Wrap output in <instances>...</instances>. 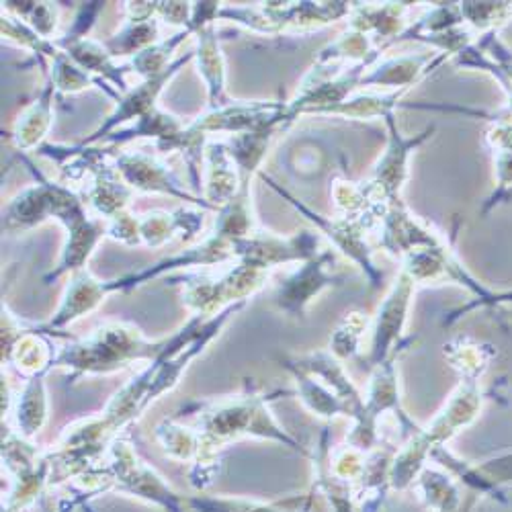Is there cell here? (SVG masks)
<instances>
[{
    "label": "cell",
    "mask_w": 512,
    "mask_h": 512,
    "mask_svg": "<svg viewBox=\"0 0 512 512\" xmlns=\"http://www.w3.org/2000/svg\"><path fill=\"white\" fill-rule=\"evenodd\" d=\"M269 402L271 396L246 383V390L240 396L183 406L179 414L187 412L197 418L199 455L191 467V484L197 490L211 486L213 476L220 474V451L242 437L277 441L297 453H306L304 445L277 424L269 410Z\"/></svg>",
    "instance_id": "6da1fadb"
},
{
    "label": "cell",
    "mask_w": 512,
    "mask_h": 512,
    "mask_svg": "<svg viewBox=\"0 0 512 512\" xmlns=\"http://www.w3.org/2000/svg\"><path fill=\"white\" fill-rule=\"evenodd\" d=\"M74 498L72 502L62 500L58 504V512H72L74 508H82L89 504V498L105 492H117L134 496L148 504L158 506L164 512H185L187 498L181 496L173 486H168L146 461L134 451V445L125 437H117L109 449L105 459L74 480Z\"/></svg>",
    "instance_id": "7a4b0ae2"
},
{
    "label": "cell",
    "mask_w": 512,
    "mask_h": 512,
    "mask_svg": "<svg viewBox=\"0 0 512 512\" xmlns=\"http://www.w3.org/2000/svg\"><path fill=\"white\" fill-rule=\"evenodd\" d=\"M164 340H150L132 322L111 320L89 336L74 338L58 349L54 369H66L70 379L111 375L136 363H150L164 347Z\"/></svg>",
    "instance_id": "3957f363"
},
{
    "label": "cell",
    "mask_w": 512,
    "mask_h": 512,
    "mask_svg": "<svg viewBox=\"0 0 512 512\" xmlns=\"http://www.w3.org/2000/svg\"><path fill=\"white\" fill-rule=\"evenodd\" d=\"M35 177V185L15 195L3 213V230L7 234H23L48 220H58L68 230L70 242L103 240L107 236V222L91 220L84 201L60 183L39 175L35 166L23 158Z\"/></svg>",
    "instance_id": "277c9868"
},
{
    "label": "cell",
    "mask_w": 512,
    "mask_h": 512,
    "mask_svg": "<svg viewBox=\"0 0 512 512\" xmlns=\"http://www.w3.org/2000/svg\"><path fill=\"white\" fill-rule=\"evenodd\" d=\"M388 123V146L386 152L381 154L377 164L371 170V177L363 183H359L363 197L369 205V213L379 222L381 211L386 209L388 203L402 199V189L410 175V156L414 150H418L426 140L435 134V125L426 127L422 134H416L412 138H404L396 125V115L390 113L386 117Z\"/></svg>",
    "instance_id": "5b68a950"
},
{
    "label": "cell",
    "mask_w": 512,
    "mask_h": 512,
    "mask_svg": "<svg viewBox=\"0 0 512 512\" xmlns=\"http://www.w3.org/2000/svg\"><path fill=\"white\" fill-rule=\"evenodd\" d=\"M267 279L269 271L244 263H236L220 277L195 275L183 281V304L193 316L213 318L230 306L248 304L250 297L265 287Z\"/></svg>",
    "instance_id": "8992f818"
},
{
    "label": "cell",
    "mask_w": 512,
    "mask_h": 512,
    "mask_svg": "<svg viewBox=\"0 0 512 512\" xmlns=\"http://www.w3.org/2000/svg\"><path fill=\"white\" fill-rule=\"evenodd\" d=\"M259 177L273 189L277 191L289 205H293L297 211L306 216L322 234H326V238L336 246V250H340L343 254H347L349 259L367 275L371 289L379 287L383 281V273L375 267L373 263V252L365 240V230L373 228L375 224L367 218H324L320 213H316L314 209H310L304 201H300L297 197H293L287 189H283L277 181H273L271 177H267L263 170L259 173Z\"/></svg>",
    "instance_id": "52a82bcc"
},
{
    "label": "cell",
    "mask_w": 512,
    "mask_h": 512,
    "mask_svg": "<svg viewBox=\"0 0 512 512\" xmlns=\"http://www.w3.org/2000/svg\"><path fill=\"white\" fill-rule=\"evenodd\" d=\"M201 134H252V132H285L291 125L287 103L283 101H232L222 109L205 111L191 123Z\"/></svg>",
    "instance_id": "ba28073f"
},
{
    "label": "cell",
    "mask_w": 512,
    "mask_h": 512,
    "mask_svg": "<svg viewBox=\"0 0 512 512\" xmlns=\"http://www.w3.org/2000/svg\"><path fill=\"white\" fill-rule=\"evenodd\" d=\"M234 261L248 267L271 271L289 263H306L320 250V238L312 230H302L293 236H275L271 232L256 230L246 238L232 242Z\"/></svg>",
    "instance_id": "9c48e42d"
},
{
    "label": "cell",
    "mask_w": 512,
    "mask_h": 512,
    "mask_svg": "<svg viewBox=\"0 0 512 512\" xmlns=\"http://www.w3.org/2000/svg\"><path fill=\"white\" fill-rule=\"evenodd\" d=\"M334 265L336 254L332 250H320L310 261L302 263L300 269L275 287L273 302L277 310L295 320L304 318L322 291L343 283V275L334 273Z\"/></svg>",
    "instance_id": "30bf717a"
},
{
    "label": "cell",
    "mask_w": 512,
    "mask_h": 512,
    "mask_svg": "<svg viewBox=\"0 0 512 512\" xmlns=\"http://www.w3.org/2000/svg\"><path fill=\"white\" fill-rule=\"evenodd\" d=\"M414 289H416V283L404 271H400L398 279L390 287L386 300L381 302L377 316L373 320L371 353L367 359L369 367L386 363L388 359L402 353L404 347L410 343V338L402 340V332L408 322Z\"/></svg>",
    "instance_id": "8fae6325"
},
{
    "label": "cell",
    "mask_w": 512,
    "mask_h": 512,
    "mask_svg": "<svg viewBox=\"0 0 512 512\" xmlns=\"http://www.w3.org/2000/svg\"><path fill=\"white\" fill-rule=\"evenodd\" d=\"M234 240L222 236L220 232L213 230V234L193 246V248H187L175 256H168V259L156 263V265H150L146 269H140V271H134V273H125L117 279H111V281H105V291L107 295L111 293H127L132 291L152 279H158L160 275L164 273H170V271H177V269H189V267H211V265H222V263H228L234 259V246H232Z\"/></svg>",
    "instance_id": "7c38bea8"
},
{
    "label": "cell",
    "mask_w": 512,
    "mask_h": 512,
    "mask_svg": "<svg viewBox=\"0 0 512 512\" xmlns=\"http://www.w3.org/2000/svg\"><path fill=\"white\" fill-rule=\"evenodd\" d=\"M195 58V52L185 54L181 58H177L166 72L146 78L142 80L138 87H132L127 93L117 97L115 109L109 113V117L97 127V130L84 138L80 142V146H99L105 142V138H109L113 132L121 130V127H127L130 121H138L142 115H146L148 111H152L154 107H158V97L164 91L166 84L173 80L191 60Z\"/></svg>",
    "instance_id": "4fadbf2b"
},
{
    "label": "cell",
    "mask_w": 512,
    "mask_h": 512,
    "mask_svg": "<svg viewBox=\"0 0 512 512\" xmlns=\"http://www.w3.org/2000/svg\"><path fill=\"white\" fill-rule=\"evenodd\" d=\"M111 160L117 173L134 193H162L168 197H177L203 209H209L201 197L189 193L173 170H168L164 162L146 152H117L111 154Z\"/></svg>",
    "instance_id": "5bb4252c"
},
{
    "label": "cell",
    "mask_w": 512,
    "mask_h": 512,
    "mask_svg": "<svg viewBox=\"0 0 512 512\" xmlns=\"http://www.w3.org/2000/svg\"><path fill=\"white\" fill-rule=\"evenodd\" d=\"M107 297L109 295L105 291V281L97 279L89 269H80L70 275L60 308L56 310L52 320L37 326V330L48 336H56L76 320L95 312Z\"/></svg>",
    "instance_id": "9a60e30c"
},
{
    "label": "cell",
    "mask_w": 512,
    "mask_h": 512,
    "mask_svg": "<svg viewBox=\"0 0 512 512\" xmlns=\"http://www.w3.org/2000/svg\"><path fill=\"white\" fill-rule=\"evenodd\" d=\"M449 56L439 54L437 58L431 54H408L381 60L361 78V89L369 87H383V89H396V91H410L418 80L426 74H431L439 68Z\"/></svg>",
    "instance_id": "2e32d148"
},
{
    "label": "cell",
    "mask_w": 512,
    "mask_h": 512,
    "mask_svg": "<svg viewBox=\"0 0 512 512\" xmlns=\"http://www.w3.org/2000/svg\"><path fill=\"white\" fill-rule=\"evenodd\" d=\"M158 3H125L127 21L123 27L107 41L105 48L111 58L138 56L150 46L158 44Z\"/></svg>",
    "instance_id": "e0dca14e"
},
{
    "label": "cell",
    "mask_w": 512,
    "mask_h": 512,
    "mask_svg": "<svg viewBox=\"0 0 512 512\" xmlns=\"http://www.w3.org/2000/svg\"><path fill=\"white\" fill-rule=\"evenodd\" d=\"M205 183L203 201L209 209L226 207L240 191V170L230 156L226 142H211L205 148Z\"/></svg>",
    "instance_id": "ac0fdd59"
},
{
    "label": "cell",
    "mask_w": 512,
    "mask_h": 512,
    "mask_svg": "<svg viewBox=\"0 0 512 512\" xmlns=\"http://www.w3.org/2000/svg\"><path fill=\"white\" fill-rule=\"evenodd\" d=\"M56 46L74 62L78 64L84 72H89L91 76L97 74L103 78V84H111L119 95L127 93L132 87L127 84L125 74L130 72V66H117L105 48V44H99V41L91 37H82V39H68L60 37L56 39Z\"/></svg>",
    "instance_id": "d6986e66"
},
{
    "label": "cell",
    "mask_w": 512,
    "mask_h": 512,
    "mask_svg": "<svg viewBox=\"0 0 512 512\" xmlns=\"http://www.w3.org/2000/svg\"><path fill=\"white\" fill-rule=\"evenodd\" d=\"M183 132H185V125L177 115L168 113L160 107H154L132 125L121 127V130L113 132L109 138H105L103 144L119 146V144H130L140 138H150L154 140L160 152H177Z\"/></svg>",
    "instance_id": "ffe728a7"
},
{
    "label": "cell",
    "mask_w": 512,
    "mask_h": 512,
    "mask_svg": "<svg viewBox=\"0 0 512 512\" xmlns=\"http://www.w3.org/2000/svg\"><path fill=\"white\" fill-rule=\"evenodd\" d=\"M197 50L195 60L199 74L205 82L207 89V109H222L232 103L228 89H226V60L220 48V39L216 25H207L197 31Z\"/></svg>",
    "instance_id": "44dd1931"
},
{
    "label": "cell",
    "mask_w": 512,
    "mask_h": 512,
    "mask_svg": "<svg viewBox=\"0 0 512 512\" xmlns=\"http://www.w3.org/2000/svg\"><path fill=\"white\" fill-rule=\"evenodd\" d=\"M140 218V240L150 248H160L173 240H191L203 228V211H148Z\"/></svg>",
    "instance_id": "7402d4cb"
},
{
    "label": "cell",
    "mask_w": 512,
    "mask_h": 512,
    "mask_svg": "<svg viewBox=\"0 0 512 512\" xmlns=\"http://www.w3.org/2000/svg\"><path fill=\"white\" fill-rule=\"evenodd\" d=\"M46 375L48 373H37L25 379L23 390L13 398L11 412L15 416V433L27 441H33L48 422L50 400Z\"/></svg>",
    "instance_id": "603a6c76"
},
{
    "label": "cell",
    "mask_w": 512,
    "mask_h": 512,
    "mask_svg": "<svg viewBox=\"0 0 512 512\" xmlns=\"http://www.w3.org/2000/svg\"><path fill=\"white\" fill-rule=\"evenodd\" d=\"M56 87L52 78L46 74V84L41 89L39 97L19 115V121L13 130V142L21 152L39 150L41 142L48 136L54 123V95Z\"/></svg>",
    "instance_id": "cb8c5ba5"
},
{
    "label": "cell",
    "mask_w": 512,
    "mask_h": 512,
    "mask_svg": "<svg viewBox=\"0 0 512 512\" xmlns=\"http://www.w3.org/2000/svg\"><path fill=\"white\" fill-rule=\"evenodd\" d=\"M281 365L293 375L297 383V396L302 398L304 406L310 412H314L320 418H336V416H347L351 420L355 418L353 408L332 388H328L320 377L302 369L300 365H295L291 359H281Z\"/></svg>",
    "instance_id": "d4e9b609"
},
{
    "label": "cell",
    "mask_w": 512,
    "mask_h": 512,
    "mask_svg": "<svg viewBox=\"0 0 512 512\" xmlns=\"http://www.w3.org/2000/svg\"><path fill=\"white\" fill-rule=\"evenodd\" d=\"M56 347L48 334L35 330H25L15 345L3 353V365L15 367L23 379H29L37 373H50L54 369Z\"/></svg>",
    "instance_id": "484cf974"
},
{
    "label": "cell",
    "mask_w": 512,
    "mask_h": 512,
    "mask_svg": "<svg viewBox=\"0 0 512 512\" xmlns=\"http://www.w3.org/2000/svg\"><path fill=\"white\" fill-rule=\"evenodd\" d=\"M312 498L295 496L285 502H265L248 496H191L187 498V508L193 512H310Z\"/></svg>",
    "instance_id": "4316f807"
},
{
    "label": "cell",
    "mask_w": 512,
    "mask_h": 512,
    "mask_svg": "<svg viewBox=\"0 0 512 512\" xmlns=\"http://www.w3.org/2000/svg\"><path fill=\"white\" fill-rule=\"evenodd\" d=\"M488 140L494 150V170H496V189L490 199L484 203L482 213L498 207L500 203H508L512 199V113L504 119L498 117L494 127L488 134Z\"/></svg>",
    "instance_id": "83f0119b"
},
{
    "label": "cell",
    "mask_w": 512,
    "mask_h": 512,
    "mask_svg": "<svg viewBox=\"0 0 512 512\" xmlns=\"http://www.w3.org/2000/svg\"><path fill=\"white\" fill-rule=\"evenodd\" d=\"M408 91H392V93H357L351 95L345 103L334 107L328 115L345 117V119H386L398 107L400 99Z\"/></svg>",
    "instance_id": "f1b7e54d"
},
{
    "label": "cell",
    "mask_w": 512,
    "mask_h": 512,
    "mask_svg": "<svg viewBox=\"0 0 512 512\" xmlns=\"http://www.w3.org/2000/svg\"><path fill=\"white\" fill-rule=\"evenodd\" d=\"M191 35H195V29L189 25L187 29H181L177 35L162 39V41H158V44L150 46L148 50L140 52L138 56L132 58V64H130L132 72L142 76V80L166 72L177 60L175 52L185 44Z\"/></svg>",
    "instance_id": "f546056e"
},
{
    "label": "cell",
    "mask_w": 512,
    "mask_h": 512,
    "mask_svg": "<svg viewBox=\"0 0 512 512\" xmlns=\"http://www.w3.org/2000/svg\"><path fill=\"white\" fill-rule=\"evenodd\" d=\"M156 441L160 443L162 451L175 461H195L199 455V435L197 431L189 429L179 418H164L156 426Z\"/></svg>",
    "instance_id": "4dcf8cb0"
},
{
    "label": "cell",
    "mask_w": 512,
    "mask_h": 512,
    "mask_svg": "<svg viewBox=\"0 0 512 512\" xmlns=\"http://www.w3.org/2000/svg\"><path fill=\"white\" fill-rule=\"evenodd\" d=\"M3 37L11 44H17L23 50L33 52L35 56H39V60L50 58L54 60L60 54V48L56 46V41L41 37L39 33H35L23 19L5 13L3 11Z\"/></svg>",
    "instance_id": "1f68e13d"
},
{
    "label": "cell",
    "mask_w": 512,
    "mask_h": 512,
    "mask_svg": "<svg viewBox=\"0 0 512 512\" xmlns=\"http://www.w3.org/2000/svg\"><path fill=\"white\" fill-rule=\"evenodd\" d=\"M41 66H44V74H48L54 82L56 91L60 93H80L84 89L93 87L97 82L89 72H84L78 64H74L62 50L60 54L52 60V66H48L44 60H41Z\"/></svg>",
    "instance_id": "d6a6232c"
},
{
    "label": "cell",
    "mask_w": 512,
    "mask_h": 512,
    "mask_svg": "<svg viewBox=\"0 0 512 512\" xmlns=\"http://www.w3.org/2000/svg\"><path fill=\"white\" fill-rule=\"evenodd\" d=\"M367 316L363 312H351L338 324L330 340V353L336 359H351L359 353L361 340L367 330Z\"/></svg>",
    "instance_id": "836d02e7"
},
{
    "label": "cell",
    "mask_w": 512,
    "mask_h": 512,
    "mask_svg": "<svg viewBox=\"0 0 512 512\" xmlns=\"http://www.w3.org/2000/svg\"><path fill=\"white\" fill-rule=\"evenodd\" d=\"M3 11L23 19L35 33L50 39L58 27V5L52 3H3Z\"/></svg>",
    "instance_id": "e575fe53"
},
{
    "label": "cell",
    "mask_w": 512,
    "mask_h": 512,
    "mask_svg": "<svg viewBox=\"0 0 512 512\" xmlns=\"http://www.w3.org/2000/svg\"><path fill=\"white\" fill-rule=\"evenodd\" d=\"M422 500L429 504V508H435L439 512L451 510V504H457V488L455 484L445 476L437 474L433 469H424L418 476Z\"/></svg>",
    "instance_id": "d590c367"
},
{
    "label": "cell",
    "mask_w": 512,
    "mask_h": 512,
    "mask_svg": "<svg viewBox=\"0 0 512 512\" xmlns=\"http://www.w3.org/2000/svg\"><path fill=\"white\" fill-rule=\"evenodd\" d=\"M107 236L115 242L127 244V246H138L140 240V218L132 216L130 211H123L119 216L107 222Z\"/></svg>",
    "instance_id": "8d00e7d4"
},
{
    "label": "cell",
    "mask_w": 512,
    "mask_h": 512,
    "mask_svg": "<svg viewBox=\"0 0 512 512\" xmlns=\"http://www.w3.org/2000/svg\"><path fill=\"white\" fill-rule=\"evenodd\" d=\"M476 46L500 68V72L512 82V54L496 39V33L484 35L482 41H476Z\"/></svg>",
    "instance_id": "74e56055"
},
{
    "label": "cell",
    "mask_w": 512,
    "mask_h": 512,
    "mask_svg": "<svg viewBox=\"0 0 512 512\" xmlns=\"http://www.w3.org/2000/svg\"><path fill=\"white\" fill-rule=\"evenodd\" d=\"M156 15L170 25L187 29L193 15V3H158Z\"/></svg>",
    "instance_id": "f35d334b"
},
{
    "label": "cell",
    "mask_w": 512,
    "mask_h": 512,
    "mask_svg": "<svg viewBox=\"0 0 512 512\" xmlns=\"http://www.w3.org/2000/svg\"><path fill=\"white\" fill-rule=\"evenodd\" d=\"M512 297V293H506V295H496V293H492L488 300H484V302H478V306L480 304H500V302H506V300H510Z\"/></svg>",
    "instance_id": "ab89813d"
},
{
    "label": "cell",
    "mask_w": 512,
    "mask_h": 512,
    "mask_svg": "<svg viewBox=\"0 0 512 512\" xmlns=\"http://www.w3.org/2000/svg\"><path fill=\"white\" fill-rule=\"evenodd\" d=\"M82 510H84V512H93V510H91V506H89V504H84V506H82Z\"/></svg>",
    "instance_id": "60d3db41"
},
{
    "label": "cell",
    "mask_w": 512,
    "mask_h": 512,
    "mask_svg": "<svg viewBox=\"0 0 512 512\" xmlns=\"http://www.w3.org/2000/svg\"><path fill=\"white\" fill-rule=\"evenodd\" d=\"M3 512H13V510H7V508H3Z\"/></svg>",
    "instance_id": "b9f144b4"
}]
</instances>
